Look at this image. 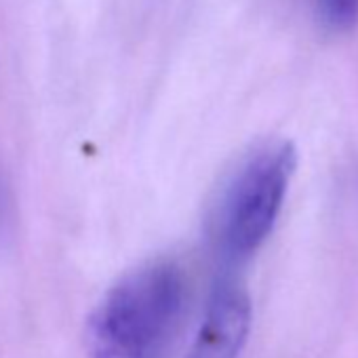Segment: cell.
<instances>
[{
    "label": "cell",
    "mask_w": 358,
    "mask_h": 358,
    "mask_svg": "<svg viewBox=\"0 0 358 358\" xmlns=\"http://www.w3.org/2000/svg\"><path fill=\"white\" fill-rule=\"evenodd\" d=\"M295 166L293 143L274 139L255 145L230 171L213 207V234L228 259L251 257L270 236Z\"/></svg>",
    "instance_id": "2"
},
{
    "label": "cell",
    "mask_w": 358,
    "mask_h": 358,
    "mask_svg": "<svg viewBox=\"0 0 358 358\" xmlns=\"http://www.w3.org/2000/svg\"><path fill=\"white\" fill-rule=\"evenodd\" d=\"M318 9L333 32H350L358 24V0H318Z\"/></svg>",
    "instance_id": "4"
},
{
    "label": "cell",
    "mask_w": 358,
    "mask_h": 358,
    "mask_svg": "<svg viewBox=\"0 0 358 358\" xmlns=\"http://www.w3.org/2000/svg\"><path fill=\"white\" fill-rule=\"evenodd\" d=\"M188 303L186 276L173 262H150L124 274L89 316L91 358H171Z\"/></svg>",
    "instance_id": "1"
},
{
    "label": "cell",
    "mask_w": 358,
    "mask_h": 358,
    "mask_svg": "<svg viewBox=\"0 0 358 358\" xmlns=\"http://www.w3.org/2000/svg\"><path fill=\"white\" fill-rule=\"evenodd\" d=\"M251 327V301L247 293L222 282L207 308L205 320L188 358H238Z\"/></svg>",
    "instance_id": "3"
}]
</instances>
